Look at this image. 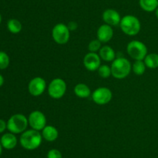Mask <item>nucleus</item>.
Here are the masks:
<instances>
[{"instance_id": "1", "label": "nucleus", "mask_w": 158, "mask_h": 158, "mask_svg": "<svg viewBox=\"0 0 158 158\" xmlns=\"http://www.w3.org/2000/svg\"><path fill=\"white\" fill-rule=\"evenodd\" d=\"M43 136L40 131L35 129H28L23 132L19 138L22 147L27 150H34L38 148L42 143Z\"/></svg>"}, {"instance_id": "2", "label": "nucleus", "mask_w": 158, "mask_h": 158, "mask_svg": "<svg viewBox=\"0 0 158 158\" xmlns=\"http://www.w3.org/2000/svg\"><path fill=\"white\" fill-rule=\"evenodd\" d=\"M110 68L113 77L117 79H123L130 74L132 65L125 57H117L112 62Z\"/></svg>"}, {"instance_id": "3", "label": "nucleus", "mask_w": 158, "mask_h": 158, "mask_svg": "<svg viewBox=\"0 0 158 158\" xmlns=\"http://www.w3.org/2000/svg\"><path fill=\"white\" fill-rule=\"evenodd\" d=\"M120 26L121 30L126 35L135 36L140 33L141 23L135 15H127L121 19Z\"/></svg>"}, {"instance_id": "4", "label": "nucleus", "mask_w": 158, "mask_h": 158, "mask_svg": "<svg viewBox=\"0 0 158 158\" xmlns=\"http://www.w3.org/2000/svg\"><path fill=\"white\" fill-rule=\"evenodd\" d=\"M29 122L28 118L23 114H15L11 116L7 122V129L13 134L23 133L27 129Z\"/></svg>"}, {"instance_id": "5", "label": "nucleus", "mask_w": 158, "mask_h": 158, "mask_svg": "<svg viewBox=\"0 0 158 158\" xmlns=\"http://www.w3.org/2000/svg\"><path fill=\"white\" fill-rule=\"evenodd\" d=\"M127 52L134 60H143L148 55V47L140 40H132L127 44Z\"/></svg>"}, {"instance_id": "6", "label": "nucleus", "mask_w": 158, "mask_h": 158, "mask_svg": "<svg viewBox=\"0 0 158 158\" xmlns=\"http://www.w3.org/2000/svg\"><path fill=\"white\" fill-rule=\"evenodd\" d=\"M67 85L66 81L62 78H54L51 81L48 87V94L52 99H60L66 93Z\"/></svg>"}, {"instance_id": "7", "label": "nucleus", "mask_w": 158, "mask_h": 158, "mask_svg": "<svg viewBox=\"0 0 158 158\" xmlns=\"http://www.w3.org/2000/svg\"><path fill=\"white\" fill-rule=\"evenodd\" d=\"M52 37L54 41L60 45L68 43L70 37V31L67 25L64 23H57L52 30Z\"/></svg>"}, {"instance_id": "8", "label": "nucleus", "mask_w": 158, "mask_h": 158, "mask_svg": "<svg viewBox=\"0 0 158 158\" xmlns=\"http://www.w3.org/2000/svg\"><path fill=\"white\" fill-rule=\"evenodd\" d=\"M113 97L112 91L106 87H100L94 90L92 93V99L99 105H106L111 101Z\"/></svg>"}, {"instance_id": "9", "label": "nucleus", "mask_w": 158, "mask_h": 158, "mask_svg": "<svg viewBox=\"0 0 158 158\" xmlns=\"http://www.w3.org/2000/svg\"><path fill=\"white\" fill-rule=\"evenodd\" d=\"M28 122L32 129L42 131L46 125V118L44 113L39 110H35L29 114Z\"/></svg>"}, {"instance_id": "10", "label": "nucleus", "mask_w": 158, "mask_h": 158, "mask_svg": "<svg viewBox=\"0 0 158 158\" xmlns=\"http://www.w3.org/2000/svg\"><path fill=\"white\" fill-rule=\"evenodd\" d=\"M46 88V82L41 77H35L29 81L28 85V91L32 96H40Z\"/></svg>"}, {"instance_id": "11", "label": "nucleus", "mask_w": 158, "mask_h": 158, "mask_svg": "<svg viewBox=\"0 0 158 158\" xmlns=\"http://www.w3.org/2000/svg\"><path fill=\"white\" fill-rule=\"evenodd\" d=\"M83 65L88 71H95L101 65V58L97 53L89 52L83 58Z\"/></svg>"}, {"instance_id": "12", "label": "nucleus", "mask_w": 158, "mask_h": 158, "mask_svg": "<svg viewBox=\"0 0 158 158\" xmlns=\"http://www.w3.org/2000/svg\"><path fill=\"white\" fill-rule=\"evenodd\" d=\"M102 18L106 24L110 25V26H117L120 25V21H121V16L120 13L117 10L113 9H107L103 12Z\"/></svg>"}, {"instance_id": "13", "label": "nucleus", "mask_w": 158, "mask_h": 158, "mask_svg": "<svg viewBox=\"0 0 158 158\" xmlns=\"http://www.w3.org/2000/svg\"><path fill=\"white\" fill-rule=\"evenodd\" d=\"M97 39L100 40L101 43H107L114 36V30L112 29V26L107 24H103L98 28L97 32Z\"/></svg>"}, {"instance_id": "14", "label": "nucleus", "mask_w": 158, "mask_h": 158, "mask_svg": "<svg viewBox=\"0 0 158 158\" xmlns=\"http://www.w3.org/2000/svg\"><path fill=\"white\" fill-rule=\"evenodd\" d=\"M17 142L18 141H17L16 136L12 133H5L0 139V143L2 147L6 150H12L15 148L17 145Z\"/></svg>"}, {"instance_id": "15", "label": "nucleus", "mask_w": 158, "mask_h": 158, "mask_svg": "<svg viewBox=\"0 0 158 158\" xmlns=\"http://www.w3.org/2000/svg\"><path fill=\"white\" fill-rule=\"evenodd\" d=\"M42 136L45 140L48 142H53L58 138L59 132L53 125H46L42 130Z\"/></svg>"}, {"instance_id": "16", "label": "nucleus", "mask_w": 158, "mask_h": 158, "mask_svg": "<svg viewBox=\"0 0 158 158\" xmlns=\"http://www.w3.org/2000/svg\"><path fill=\"white\" fill-rule=\"evenodd\" d=\"M100 58L106 62H113L116 59V53L110 46H103L99 51Z\"/></svg>"}, {"instance_id": "17", "label": "nucleus", "mask_w": 158, "mask_h": 158, "mask_svg": "<svg viewBox=\"0 0 158 158\" xmlns=\"http://www.w3.org/2000/svg\"><path fill=\"white\" fill-rule=\"evenodd\" d=\"M74 93L77 97L86 99L91 95V90L86 84L79 83L74 88Z\"/></svg>"}, {"instance_id": "18", "label": "nucleus", "mask_w": 158, "mask_h": 158, "mask_svg": "<svg viewBox=\"0 0 158 158\" xmlns=\"http://www.w3.org/2000/svg\"><path fill=\"white\" fill-rule=\"evenodd\" d=\"M139 5L145 12H152L158 8V0H139Z\"/></svg>"}, {"instance_id": "19", "label": "nucleus", "mask_w": 158, "mask_h": 158, "mask_svg": "<svg viewBox=\"0 0 158 158\" xmlns=\"http://www.w3.org/2000/svg\"><path fill=\"white\" fill-rule=\"evenodd\" d=\"M143 61L147 68L150 69H156L158 68V54L156 53L148 54Z\"/></svg>"}, {"instance_id": "20", "label": "nucleus", "mask_w": 158, "mask_h": 158, "mask_svg": "<svg viewBox=\"0 0 158 158\" xmlns=\"http://www.w3.org/2000/svg\"><path fill=\"white\" fill-rule=\"evenodd\" d=\"M7 28L9 32L16 34L21 32L23 26H22V23L19 20H16V19H11L8 21Z\"/></svg>"}, {"instance_id": "21", "label": "nucleus", "mask_w": 158, "mask_h": 158, "mask_svg": "<svg viewBox=\"0 0 158 158\" xmlns=\"http://www.w3.org/2000/svg\"><path fill=\"white\" fill-rule=\"evenodd\" d=\"M147 66L143 60H136L132 65V71L137 75H143L146 71Z\"/></svg>"}, {"instance_id": "22", "label": "nucleus", "mask_w": 158, "mask_h": 158, "mask_svg": "<svg viewBox=\"0 0 158 158\" xmlns=\"http://www.w3.org/2000/svg\"><path fill=\"white\" fill-rule=\"evenodd\" d=\"M97 71H98L99 75L103 77V78H108L110 76L112 75L110 67L106 64L100 65V67L98 68Z\"/></svg>"}, {"instance_id": "23", "label": "nucleus", "mask_w": 158, "mask_h": 158, "mask_svg": "<svg viewBox=\"0 0 158 158\" xmlns=\"http://www.w3.org/2000/svg\"><path fill=\"white\" fill-rule=\"evenodd\" d=\"M9 57L6 52L0 51V69L4 70L9 65Z\"/></svg>"}, {"instance_id": "24", "label": "nucleus", "mask_w": 158, "mask_h": 158, "mask_svg": "<svg viewBox=\"0 0 158 158\" xmlns=\"http://www.w3.org/2000/svg\"><path fill=\"white\" fill-rule=\"evenodd\" d=\"M101 47V42H100L98 39L90 41L89 42V45H88V49H89V52L93 53H97V51H100Z\"/></svg>"}, {"instance_id": "25", "label": "nucleus", "mask_w": 158, "mask_h": 158, "mask_svg": "<svg viewBox=\"0 0 158 158\" xmlns=\"http://www.w3.org/2000/svg\"><path fill=\"white\" fill-rule=\"evenodd\" d=\"M47 158H63V155L57 149H51L48 151Z\"/></svg>"}, {"instance_id": "26", "label": "nucleus", "mask_w": 158, "mask_h": 158, "mask_svg": "<svg viewBox=\"0 0 158 158\" xmlns=\"http://www.w3.org/2000/svg\"><path fill=\"white\" fill-rule=\"evenodd\" d=\"M67 26L68 28H69V31H74L77 29V27H78V24H77L76 22L70 21L69 23H68Z\"/></svg>"}, {"instance_id": "27", "label": "nucleus", "mask_w": 158, "mask_h": 158, "mask_svg": "<svg viewBox=\"0 0 158 158\" xmlns=\"http://www.w3.org/2000/svg\"><path fill=\"white\" fill-rule=\"evenodd\" d=\"M7 129V122H5L3 119H0V133H3Z\"/></svg>"}, {"instance_id": "28", "label": "nucleus", "mask_w": 158, "mask_h": 158, "mask_svg": "<svg viewBox=\"0 0 158 158\" xmlns=\"http://www.w3.org/2000/svg\"><path fill=\"white\" fill-rule=\"evenodd\" d=\"M3 83H4V77L2 74H0V87L3 85Z\"/></svg>"}, {"instance_id": "29", "label": "nucleus", "mask_w": 158, "mask_h": 158, "mask_svg": "<svg viewBox=\"0 0 158 158\" xmlns=\"http://www.w3.org/2000/svg\"><path fill=\"white\" fill-rule=\"evenodd\" d=\"M2 146L1 143H0V156L2 154Z\"/></svg>"}, {"instance_id": "30", "label": "nucleus", "mask_w": 158, "mask_h": 158, "mask_svg": "<svg viewBox=\"0 0 158 158\" xmlns=\"http://www.w3.org/2000/svg\"><path fill=\"white\" fill-rule=\"evenodd\" d=\"M155 15H156V17L158 19V8L156 9V11H155Z\"/></svg>"}, {"instance_id": "31", "label": "nucleus", "mask_w": 158, "mask_h": 158, "mask_svg": "<svg viewBox=\"0 0 158 158\" xmlns=\"http://www.w3.org/2000/svg\"><path fill=\"white\" fill-rule=\"evenodd\" d=\"M2 22V16H1V14H0V23H1Z\"/></svg>"}]
</instances>
